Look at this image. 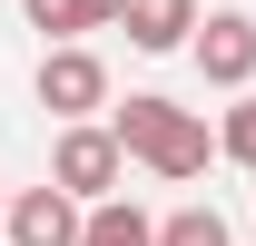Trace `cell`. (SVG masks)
Wrapping results in <instances>:
<instances>
[{
	"mask_svg": "<svg viewBox=\"0 0 256 246\" xmlns=\"http://www.w3.org/2000/svg\"><path fill=\"white\" fill-rule=\"evenodd\" d=\"M108 128H118V148L138 158V168H158L168 187H188V178H207V118L197 108H178V98H158V89H138L128 108H108Z\"/></svg>",
	"mask_w": 256,
	"mask_h": 246,
	"instance_id": "6da1fadb",
	"label": "cell"
},
{
	"mask_svg": "<svg viewBox=\"0 0 256 246\" xmlns=\"http://www.w3.org/2000/svg\"><path fill=\"white\" fill-rule=\"evenodd\" d=\"M118 168H128V148H118V128H108V118L60 128V148H50V187H69L79 207H98V197L118 187Z\"/></svg>",
	"mask_w": 256,
	"mask_h": 246,
	"instance_id": "7a4b0ae2",
	"label": "cell"
},
{
	"mask_svg": "<svg viewBox=\"0 0 256 246\" xmlns=\"http://www.w3.org/2000/svg\"><path fill=\"white\" fill-rule=\"evenodd\" d=\"M40 108H50V118H89V108H108V60H98V50H79V40H69V50H40Z\"/></svg>",
	"mask_w": 256,
	"mask_h": 246,
	"instance_id": "3957f363",
	"label": "cell"
},
{
	"mask_svg": "<svg viewBox=\"0 0 256 246\" xmlns=\"http://www.w3.org/2000/svg\"><path fill=\"white\" fill-rule=\"evenodd\" d=\"M89 207L69 197V187H20L10 197V246H79Z\"/></svg>",
	"mask_w": 256,
	"mask_h": 246,
	"instance_id": "277c9868",
	"label": "cell"
},
{
	"mask_svg": "<svg viewBox=\"0 0 256 246\" xmlns=\"http://www.w3.org/2000/svg\"><path fill=\"white\" fill-rule=\"evenodd\" d=\"M197 69H207L217 89H246V79H256V20H246V10H207V30H197Z\"/></svg>",
	"mask_w": 256,
	"mask_h": 246,
	"instance_id": "5b68a950",
	"label": "cell"
},
{
	"mask_svg": "<svg viewBox=\"0 0 256 246\" xmlns=\"http://www.w3.org/2000/svg\"><path fill=\"white\" fill-rule=\"evenodd\" d=\"M118 30L128 50H197V0H128Z\"/></svg>",
	"mask_w": 256,
	"mask_h": 246,
	"instance_id": "8992f818",
	"label": "cell"
},
{
	"mask_svg": "<svg viewBox=\"0 0 256 246\" xmlns=\"http://www.w3.org/2000/svg\"><path fill=\"white\" fill-rule=\"evenodd\" d=\"M118 10L128 0H30V20L50 30V50H69L79 30H118Z\"/></svg>",
	"mask_w": 256,
	"mask_h": 246,
	"instance_id": "52a82bcc",
	"label": "cell"
},
{
	"mask_svg": "<svg viewBox=\"0 0 256 246\" xmlns=\"http://www.w3.org/2000/svg\"><path fill=\"white\" fill-rule=\"evenodd\" d=\"M79 246H158V216H138L128 197H98L89 226H79Z\"/></svg>",
	"mask_w": 256,
	"mask_h": 246,
	"instance_id": "ba28073f",
	"label": "cell"
},
{
	"mask_svg": "<svg viewBox=\"0 0 256 246\" xmlns=\"http://www.w3.org/2000/svg\"><path fill=\"white\" fill-rule=\"evenodd\" d=\"M158 246H226V216L217 207H178V216H158Z\"/></svg>",
	"mask_w": 256,
	"mask_h": 246,
	"instance_id": "9c48e42d",
	"label": "cell"
},
{
	"mask_svg": "<svg viewBox=\"0 0 256 246\" xmlns=\"http://www.w3.org/2000/svg\"><path fill=\"white\" fill-rule=\"evenodd\" d=\"M217 148H226V158H236V168L256 178V98H236V108H226V128H217Z\"/></svg>",
	"mask_w": 256,
	"mask_h": 246,
	"instance_id": "30bf717a",
	"label": "cell"
},
{
	"mask_svg": "<svg viewBox=\"0 0 256 246\" xmlns=\"http://www.w3.org/2000/svg\"><path fill=\"white\" fill-rule=\"evenodd\" d=\"M0 246H10V207H0Z\"/></svg>",
	"mask_w": 256,
	"mask_h": 246,
	"instance_id": "8fae6325",
	"label": "cell"
}]
</instances>
